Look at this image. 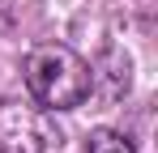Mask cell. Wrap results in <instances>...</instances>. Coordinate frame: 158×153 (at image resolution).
I'll return each instance as SVG.
<instances>
[{"label":"cell","instance_id":"3","mask_svg":"<svg viewBox=\"0 0 158 153\" xmlns=\"http://www.w3.org/2000/svg\"><path fill=\"white\" fill-rule=\"evenodd\" d=\"M85 153H137V149H132V140L124 136V132L98 128V132H90V140H85Z\"/></svg>","mask_w":158,"mask_h":153},{"label":"cell","instance_id":"2","mask_svg":"<svg viewBox=\"0 0 158 153\" xmlns=\"http://www.w3.org/2000/svg\"><path fill=\"white\" fill-rule=\"evenodd\" d=\"M64 132L56 128V115L39 102H0V153H60Z\"/></svg>","mask_w":158,"mask_h":153},{"label":"cell","instance_id":"1","mask_svg":"<svg viewBox=\"0 0 158 153\" xmlns=\"http://www.w3.org/2000/svg\"><path fill=\"white\" fill-rule=\"evenodd\" d=\"M26 89L30 98L47 111H73L90 98L94 73L73 47L64 43H43L26 55Z\"/></svg>","mask_w":158,"mask_h":153}]
</instances>
